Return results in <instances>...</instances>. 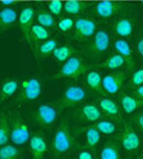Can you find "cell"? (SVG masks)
Segmentation results:
<instances>
[{
	"mask_svg": "<svg viewBox=\"0 0 143 159\" xmlns=\"http://www.w3.org/2000/svg\"><path fill=\"white\" fill-rule=\"evenodd\" d=\"M76 146V142L71 135L70 124L67 120H63L54 133L50 151L54 159H64Z\"/></svg>",
	"mask_w": 143,
	"mask_h": 159,
	"instance_id": "obj_1",
	"label": "cell"
},
{
	"mask_svg": "<svg viewBox=\"0 0 143 159\" xmlns=\"http://www.w3.org/2000/svg\"><path fill=\"white\" fill-rule=\"evenodd\" d=\"M115 141L122 150L127 153H135L141 148V137L134 127V122L125 121L119 133L116 134Z\"/></svg>",
	"mask_w": 143,
	"mask_h": 159,
	"instance_id": "obj_2",
	"label": "cell"
},
{
	"mask_svg": "<svg viewBox=\"0 0 143 159\" xmlns=\"http://www.w3.org/2000/svg\"><path fill=\"white\" fill-rule=\"evenodd\" d=\"M90 69V65L86 64L81 57L73 55L67 61L64 62L62 67L59 69L57 75H54L56 79H62V78H71V79H78L81 75L86 73Z\"/></svg>",
	"mask_w": 143,
	"mask_h": 159,
	"instance_id": "obj_3",
	"label": "cell"
},
{
	"mask_svg": "<svg viewBox=\"0 0 143 159\" xmlns=\"http://www.w3.org/2000/svg\"><path fill=\"white\" fill-rule=\"evenodd\" d=\"M87 97L86 89L78 84H70L64 89L59 99V109H67L79 105Z\"/></svg>",
	"mask_w": 143,
	"mask_h": 159,
	"instance_id": "obj_4",
	"label": "cell"
},
{
	"mask_svg": "<svg viewBox=\"0 0 143 159\" xmlns=\"http://www.w3.org/2000/svg\"><path fill=\"white\" fill-rule=\"evenodd\" d=\"M42 93V84L41 80L37 78H29L22 81L20 87V94H19L16 101L18 102H30L35 101L40 98Z\"/></svg>",
	"mask_w": 143,
	"mask_h": 159,
	"instance_id": "obj_5",
	"label": "cell"
},
{
	"mask_svg": "<svg viewBox=\"0 0 143 159\" xmlns=\"http://www.w3.org/2000/svg\"><path fill=\"white\" fill-rule=\"evenodd\" d=\"M58 116V109L51 103H42L34 111V120L41 127L49 128L54 125Z\"/></svg>",
	"mask_w": 143,
	"mask_h": 159,
	"instance_id": "obj_6",
	"label": "cell"
},
{
	"mask_svg": "<svg viewBox=\"0 0 143 159\" xmlns=\"http://www.w3.org/2000/svg\"><path fill=\"white\" fill-rule=\"evenodd\" d=\"M30 139L29 128L20 115H15L11 124V141L15 145H23Z\"/></svg>",
	"mask_w": 143,
	"mask_h": 159,
	"instance_id": "obj_7",
	"label": "cell"
},
{
	"mask_svg": "<svg viewBox=\"0 0 143 159\" xmlns=\"http://www.w3.org/2000/svg\"><path fill=\"white\" fill-rule=\"evenodd\" d=\"M97 31V25L93 20L87 18H79L75 21L72 39L76 41H85L93 37Z\"/></svg>",
	"mask_w": 143,
	"mask_h": 159,
	"instance_id": "obj_8",
	"label": "cell"
},
{
	"mask_svg": "<svg viewBox=\"0 0 143 159\" xmlns=\"http://www.w3.org/2000/svg\"><path fill=\"white\" fill-rule=\"evenodd\" d=\"M126 77V71H115L103 77V87L105 93L109 95H116L125 84Z\"/></svg>",
	"mask_w": 143,
	"mask_h": 159,
	"instance_id": "obj_9",
	"label": "cell"
},
{
	"mask_svg": "<svg viewBox=\"0 0 143 159\" xmlns=\"http://www.w3.org/2000/svg\"><path fill=\"white\" fill-rule=\"evenodd\" d=\"M34 8L31 6H26L21 9V12L19 14V25L21 28L23 36L26 39V42L33 48V37H31V27H33V19H34Z\"/></svg>",
	"mask_w": 143,
	"mask_h": 159,
	"instance_id": "obj_10",
	"label": "cell"
},
{
	"mask_svg": "<svg viewBox=\"0 0 143 159\" xmlns=\"http://www.w3.org/2000/svg\"><path fill=\"white\" fill-rule=\"evenodd\" d=\"M111 44V36L107 30L99 29L95 31L94 36L92 37V41L89 44V50L92 55H100L105 52Z\"/></svg>",
	"mask_w": 143,
	"mask_h": 159,
	"instance_id": "obj_11",
	"label": "cell"
},
{
	"mask_svg": "<svg viewBox=\"0 0 143 159\" xmlns=\"http://www.w3.org/2000/svg\"><path fill=\"white\" fill-rule=\"evenodd\" d=\"M29 151L33 159H44L45 153L48 152V143L42 134L36 133L30 137Z\"/></svg>",
	"mask_w": 143,
	"mask_h": 159,
	"instance_id": "obj_12",
	"label": "cell"
},
{
	"mask_svg": "<svg viewBox=\"0 0 143 159\" xmlns=\"http://www.w3.org/2000/svg\"><path fill=\"white\" fill-rule=\"evenodd\" d=\"M97 105L99 106L100 111L103 114L108 116L112 120H120L121 119V106L115 100L111 98H98L97 99Z\"/></svg>",
	"mask_w": 143,
	"mask_h": 159,
	"instance_id": "obj_13",
	"label": "cell"
},
{
	"mask_svg": "<svg viewBox=\"0 0 143 159\" xmlns=\"http://www.w3.org/2000/svg\"><path fill=\"white\" fill-rule=\"evenodd\" d=\"M78 116L81 121H85L87 123H95L99 120L103 119V111H100L98 105L89 102L84 103L83 106L78 109Z\"/></svg>",
	"mask_w": 143,
	"mask_h": 159,
	"instance_id": "obj_14",
	"label": "cell"
},
{
	"mask_svg": "<svg viewBox=\"0 0 143 159\" xmlns=\"http://www.w3.org/2000/svg\"><path fill=\"white\" fill-rule=\"evenodd\" d=\"M99 159H121L119 143L113 139H106L100 146Z\"/></svg>",
	"mask_w": 143,
	"mask_h": 159,
	"instance_id": "obj_15",
	"label": "cell"
},
{
	"mask_svg": "<svg viewBox=\"0 0 143 159\" xmlns=\"http://www.w3.org/2000/svg\"><path fill=\"white\" fill-rule=\"evenodd\" d=\"M119 101H120L122 111H125L126 114H133L134 111H139L140 108H143V100L135 95L133 97V95L123 93L119 98Z\"/></svg>",
	"mask_w": 143,
	"mask_h": 159,
	"instance_id": "obj_16",
	"label": "cell"
},
{
	"mask_svg": "<svg viewBox=\"0 0 143 159\" xmlns=\"http://www.w3.org/2000/svg\"><path fill=\"white\" fill-rule=\"evenodd\" d=\"M122 5L114 1H100L95 5V13L98 14L100 18L109 19L114 16L121 9Z\"/></svg>",
	"mask_w": 143,
	"mask_h": 159,
	"instance_id": "obj_17",
	"label": "cell"
},
{
	"mask_svg": "<svg viewBox=\"0 0 143 159\" xmlns=\"http://www.w3.org/2000/svg\"><path fill=\"white\" fill-rule=\"evenodd\" d=\"M113 45H114V49L116 50V52L120 53L121 56L126 59L128 69H133L135 65V61L134 57H133V51H131L129 43L125 39H116L114 41Z\"/></svg>",
	"mask_w": 143,
	"mask_h": 159,
	"instance_id": "obj_18",
	"label": "cell"
},
{
	"mask_svg": "<svg viewBox=\"0 0 143 159\" xmlns=\"http://www.w3.org/2000/svg\"><path fill=\"white\" fill-rule=\"evenodd\" d=\"M84 131V138H85V149H90L93 150L95 146H98V144L101 141V134L99 133V130L94 125H89L85 129H83Z\"/></svg>",
	"mask_w": 143,
	"mask_h": 159,
	"instance_id": "obj_19",
	"label": "cell"
},
{
	"mask_svg": "<svg viewBox=\"0 0 143 159\" xmlns=\"http://www.w3.org/2000/svg\"><path fill=\"white\" fill-rule=\"evenodd\" d=\"M85 81L90 89L99 94H104V87H103V77L101 73L97 70L87 71L85 75Z\"/></svg>",
	"mask_w": 143,
	"mask_h": 159,
	"instance_id": "obj_20",
	"label": "cell"
},
{
	"mask_svg": "<svg viewBox=\"0 0 143 159\" xmlns=\"http://www.w3.org/2000/svg\"><path fill=\"white\" fill-rule=\"evenodd\" d=\"M134 21L130 18H121L114 23V31L120 37H129L133 34Z\"/></svg>",
	"mask_w": 143,
	"mask_h": 159,
	"instance_id": "obj_21",
	"label": "cell"
},
{
	"mask_svg": "<svg viewBox=\"0 0 143 159\" xmlns=\"http://www.w3.org/2000/svg\"><path fill=\"white\" fill-rule=\"evenodd\" d=\"M18 20V12L16 9L9 6H4L0 12V26L2 30H6L7 27L13 25Z\"/></svg>",
	"mask_w": 143,
	"mask_h": 159,
	"instance_id": "obj_22",
	"label": "cell"
},
{
	"mask_svg": "<svg viewBox=\"0 0 143 159\" xmlns=\"http://www.w3.org/2000/svg\"><path fill=\"white\" fill-rule=\"evenodd\" d=\"M93 125L98 129L99 133L101 135H106V136L114 135L116 133V130H118L116 123L112 119H101L99 120L98 122H95Z\"/></svg>",
	"mask_w": 143,
	"mask_h": 159,
	"instance_id": "obj_23",
	"label": "cell"
},
{
	"mask_svg": "<svg viewBox=\"0 0 143 159\" xmlns=\"http://www.w3.org/2000/svg\"><path fill=\"white\" fill-rule=\"evenodd\" d=\"M19 89V83L15 79H6L1 84V101L12 98Z\"/></svg>",
	"mask_w": 143,
	"mask_h": 159,
	"instance_id": "obj_24",
	"label": "cell"
},
{
	"mask_svg": "<svg viewBox=\"0 0 143 159\" xmlns=\"http://www.w3.org/2000/svg\"><path fill=\"white\" fill-rule=\"evenodd\" d=\"M75 53H76V50L73 47L69 44H63L55 49L54 52L51 55H53L54 59H56L57 62H65L70 57H72Z\"/></svg>",
	"mask_w": 143,
	"mask_h": 159,
	"instance_id": "obj_25",
	"label": "cell"
},
{
	"mask_svg": "<svg viewBox=\"0 0 143 159\" xmlns=\"http://www.w3.org/2000/svg\"><path fill=\"white\" fill-rule=\"evenodd\" d=\"M125 65H127L126 59L121 56L120 53H118V52L112 55L111 57H108L107 59L103 63V66L105 67V69H108V70H111V71L119 70V69L123 67Z\"/></svg>",
	"mask_w": 143,
	"mask_h": 159,
	"instance_id": "obj_26",
	"label": "cell"
},
{
	"mask_svg": "<svg viewBox=\"0 0 143 159\" xmlns=\"http://www.w3.org/2000/svg\"><path fill=\"white\" fill-rule=\"evenodd\" d=\"M9 117L5 115V113L1 114L0 119V145H6L8 144L11 139V125L8 122Z\"/></svg>",
	"mask_w": 143,
	"mask_h": 159,
	"instance_id": "obj_27",
	"label": "cell"
},
{
	"mask_svg": "<svg viewBox=\"0 0 143 159\" xmlns=\"http://www.w3.org/2000/svg\"><path fill=\"white\" fill-rule=\"evenodd\" d=\"M36 20L37 23L42 25L45 28H54L56 26V21L54 19V14H51L48 11H43L40 9L37 14H36Z\"/></svg>",
	"mask_w": 143,
	"mask_h": 159,
	"instance_id": "obj_28",
	"label": "cell"
},
{
	"mask_svg": "<svg viewBox=\"0 0 143 159\" xmlns=\"http://www.w3.org/2000/svg\"><path fill=\"white\" fill-rule=\"evenodd\" d=\"M31 37L34 42H41V41L48 40L49 37V31L45 29L40 23H34L31 27Z\"/></svg>",
	"mask_w": 143,
	"mask_h": 159,
	"instance_id": "obj_29",
	"label": "cell"
},
{
	"mask_svg": "<svg viewBox=\"0 0 143 159\" xmlns=\"http://www.w3.org/2000/svg\"><path fill=\"white\" fill-rule=\"evenodd\" d=\"M21 155V150L14 145H1L0 149V159H18Z\"/></svg>",
	"mask_w": 143,
	"mask_h": 159,
	"instance_id": "obj_30",
	"label": "cell"
},
{
	"mask_svg": "<svg viewBox=\"0 0 143 159\" xmlns=\"http://www.w3.org/2000/svg\"><path fill=\"white\" fill-rule=\"evenodd\" d=\"M84 8H85V4L81 1H77V0H70L64 4V11L71 15H77L81 13Z\"/></svg>",
	"mask_w": 143,
	"mask_h": 159,
	"instance_id": "obj_31",
	"label": "cell"
},
{
	"mask_svg": "<svg viewBox=\"0 0 143 159\" xmlns=\"http://www.w3.org/2000/svg\"><path fill=\"white\" fill-rule=\"evenodd\" d=\"M57 41L54 39L43 41V43L39 47V56L40 57H45L50 53L54 52V50L57 48Z\"/></svg>",
	"mask_w": 143,
	"mask_h": 159,
	"instance_id": "obj_32",
	"label": "cell"
},
{
	"mask_svg": "<svg viewBox=\"0 0 143 159\" xmlns=\"http://www.w3.org/2000/svg\"><path fill=\"white\" fill-rule=\"evenodd\" d=\"M129 84H130V86H133V87H139V86L143 85V69L136 70L134 73L131 75Z\"/></svg>",
	"mask_w": 143,
	"mask_h": 159,
	"instance_id": "obj_33",
	"label": "cell"
},
{
	"mask_svg": "<svg viewBox=\"0 0 143 159\" xmlns=\"http://www.w3.org/2000/svg\"><path fill=\"white\" fill-rule=\"evenodd\" d=\"M63 8H64V5H63L61 0H53L48 4L49 12L51 14H54V15H59L61 12L63 11Z\"/></svg>",
	"mask_w": 143,
	"mask_h": 159,
	"instance_id": "obj_34",
	"label": "cell"
},
{
	"mask_svg": "<svg viewBox=\"0 0 143 159\" xmlns=\"http://www.w3.org/2000/svg\"><path fill=\"white\" fill-rule=\"evenodd\" d=\"M57 26H58V29L61 31H69L73 28L75 21L71 18H63L58 21Z\"/></svg>",
	"mask_w": 143,
	"mask_h": 159,
	"instance_id": "obj_35",
	"label": "cell"
},
{
	"mask_svg": "<svg viewBox=\"0 0 143 159\" xmlns=\"http://www.w3.org/2000/svg\"><path fill=\"white\" fill-rule=\"evenodd\" d=\"M76 159H95V156L90 149H81L76 153Z\"/></svg>",
	"mask_w": 143,
	"mask_h": 159,
	"instance_id": "obj_36",
	"label": "cell"
},
{
	"mask_svg": "<svg viewBox=\"0 0 143 159\" xmlns=\"http://www.w3.org/2000/svg\"><path fill=\"white\" fill-rule=\"evenodd\" d=\"M133 122L140 129V131L143 134V111L133 116Z\"/></svg>",
	"mask_w": 143,
	"mask_h": 159,
	"instance_id": "obj_37",
	"label": "cell"
},
{
	"mask_svg": "<svg viewBox=\"0 0 143 159\" xmlns=\"http://www.w3.org/2000/svg\"><path fill=\"white\" fill-rule=\"evenodd\" d=\"M136 49H137V52H139L140 57L143 58V35L137 40V43H136Z\"/></svg>",
	"mask_w": 143,
	"mask_h": 159,
	"instance_id": "obj_38",
	"label": "cell"
},
{
	"mask_svg": "<svg viewBox=\"0 0 143 159\" xmlns=\"http://www.w3.org/2000/svg\"><path fill=\"white\" fill-rule=\"evenodd\" d=\"M134 95L143 100V85H141V86H139V87H135Z\"/></svg>",
	"mask_w": 143,
	"mask_h": 159,
	"instance_id": "obj_39",
	"label": "cell"
},
{
	"mask_svg": "<svg viewBox=\"0 0 143 159\" xmlns=\"http://www.w3.org/2000/svg\"><path fill=\"white\" fill-rule=\"evenodd\" d=\"M1 2H2V5H4V6H7V5L14 4L13 0H1Z\"/></svg>",
	"mask_w": 143,
	"mask_h": 159,
	"instance_id": "obj_40",
	"label": "cell"
},
{
	"mask_svg": "<svg viewBox=\"0 0 143 159\" xmlns=\"http://www.w3.org/2000/svg\"><path fill=\"white\" fill-rule=\"evenodd\" d=\"M134 159H143V151L140 153V156H137V157H136V158H134Z\"/></svg>",
	"mask_w": 143,
	"mask_h": 159,
	"instance_id": "obj_41",
	"label": "cell"
}]
</instances>
